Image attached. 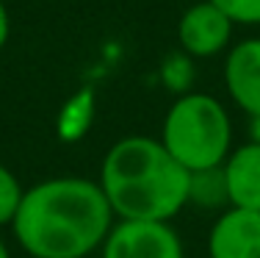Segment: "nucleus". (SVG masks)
Here are the masks:
<instances>
[{"instance_id": "13", "label": "nucleus", "mask_w": 260, "mask_h": 258, "mask_svg": "<svg viewBox=\"0 0 260 258\" xmlns=\"http://www.w3.org/2000/svg\"><path fill=\"white\" fill-rule=\"evenodd\" d=\"M0 258H11V253H9V247H6L3 239H0Z\"/></svg>"}, {"instance_id": "10", "label": "nucleus", "mask_w": 260, "mask_h": 258, "mask_svg": "<svg viewBox=\"0 0 260 258\" xmlns=\"http://www.w3.org/2000/svg\"><path fill=\"white\" fill-rule=\"evenodd\" d=\"M22 194H25V189L20 186L17 175L9 167L0 164V228H3V225H11L17 208H20Z\"/></svg>"}, {"instance_id": "2", "label": "nucleus", "mask_w": 260, "mask_h": 258, "mask_svg": "<svg viewBox=\"0 0 260 258\" xmlns=\"http://www.w3.org/2000/svg\"><path fill=\"white\" fill-rule=\"evenodd\" d=\"M97 183L114 217L169 222L188 203L191 172L160 139L127 136L105 153Z\"/></svg>"}, {"instance_id": "11", "label": "nucleus", "mask_w": 260, "mask_h": 258, "mask_svg": "<svg viewBox=\"0 0 260 258\" xmlns=\"http://www.w3.org/2000/svg\"><path fill=\"white\" fill-rule=\"evenodd\" d=\"M235 25H260V0H210Z\"/></svg>"}, {"instance_id": "4", "label": "nucleus", "mask_w": 260, "mask_h": 258, "mask_svg": "<svg viewBox=\"0 0 260 258\" xmlns=\"http://www.w3.org/2000/svg\"><path fill=\"white\" fill-rule=\"evenodd\" d=\"M100 250L103 258H185L177 231L155 219L114 222Z\"/></svg>"}, {"instance_id": "1", "label": "nucleus", "mask_w": 260, "mask_h": 258, "mask_svg": "<svg viewBox=\"0 0 260 258\" xmlns=\"http://www.w3.org/2000/svg\"><path fill=\"white\" fill-rule=\"evenodd\" d=\"M114 211L103 186L86 178H50L25 189L11 219L20 247L34 258H86L103 247Z\"/></svg>"}, {"instance_id": "5", "label": "nucleus", "mask_w": 260, "mask_h": 258, "mask_svg": "<svg viewBox=\"0 0 260 258\" xmlns=\"http://www.w3.org/2000/svg\"><path fill=\"white\" fill-rule=\"evenodd\" d=\"M233 25L235 22L219 6L210 0H200L191 9H185L177 25V39L185 56L191 59H210L221 53L233 39Z\"/></svg>"}, {"instance_id": "6", "label": "nucleus", "mask_w": 260, "mask_h": 258, "mask_svg": "<svg viewBox=\"0 0 260 258\" xmlns=\"http://www.w3.org/2000/svg\"><path fill=\"white\" fill-rule=\"evenodd\" d=\"M210 258H260V211L227 208L208 236Z\"/></svg>"}, {"instance_id": "3", "label": "nucleus", "mask_w": 260, "mask_h": 258, "mask_svg": "<svg viewBox=\"0 0 260 258\" xmlns=\"http://www.w3.org/2000/svg\"><path fill=\"white\" fill-rule=\"evenodd\" d=\"M160 142L188 172L221 167L233 150L230 114L213 95L185 92L164 117Z\"/></svg>"}, {"instance_id": "8", "label": "nucleus", "mask_w": 260, "mask_h": 258, "mask_svg": "<svg viewBox=\"0 0 260 258\" xmlns=\"http://www.w3.org/2000/svg\"><path fill=\"white\" fill-rule=\"evenodd\" d=\"M227 206L260 211V142H246L230 150L221 164Z\"/></svg>"}, {"instance_id": "7", "label": "nucleus", "mask_w": 260, "mask_h": 258, "mask_svg": "<svg viewBox=\"0 0 260 258\" xmlns=\"http://www.w3.org/2000/svg\"><path fill=\"white\" fill-rule=\"evenodd\" d=\"M224 86L233 103L249 117H260V39H244L224 59Z\"/></svg>"}, {"instance_id": "12", "label": "nucleus", "mask_w": 260, "mask_h": 258, "mask_svg": "<svg viewBox=\"0 0 260 258\" xmlns=\"http://www.w3.org/2000/svg\"><path fill=\"white\" fill-rule=\"evenodd\" d=\"M9 34H11L9 9H6V3L0 0V50H3V47H6V42H9Z\"/></svg>"}, {"instance_id": "9", "label": "nucleus", "mask_w": 260, "mask_h": 258, "mask_svg": "<svg viewBox=\"0 0 260 258\" xmlns=\"http://www.w3.org/2000/svg\"><path fill=\"white\" fill-rule=\"evenodd\" d=\"M188 203H200V206H205V208H216V206H221V203H227V186H224L221 167L191 172Z\"/></svg>"}]
</instances>
